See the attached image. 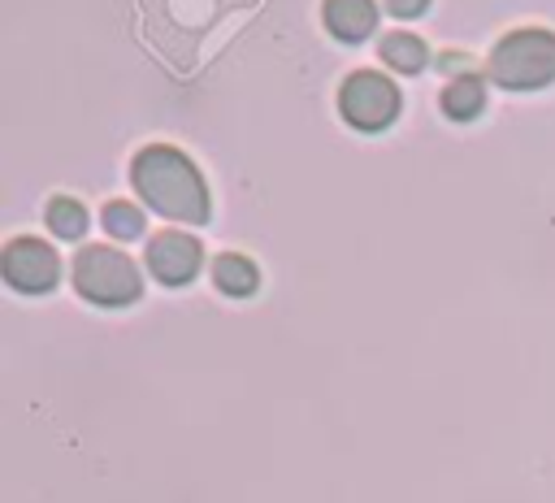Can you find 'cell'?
Here are the masks:
<instances>
[{
  "label": "cell",
  "instance_id": "8992f818",
  "mask_svg": "<svg viewBox=\"0 0 555 503\" xmlns=\"http://www.w3.org/2000/svg\"><path fill=\"white\" fill-rule=\"evenodd\" d=\"M204 265V247L199 238L182 234V230H160L147 243V269L165 282V286H186Z\"/></svg>",
  "mask_w": 555,
  "mask_h": 503
},
{
  "label": "cell",
  "instance_id": "7a4b0ae2",
  "mask_svg": "<svg viewBox=\"0 0 555 503\" xmlns=\"http://www.w3.org/2000/svg\"><path fill=\"white\" fill-rule=\"evenodd\" d=\"M490 78L507 91H538L555 82V35L542 26L507 30L490 52Z\"/></svg>",
  "mask_w": 555,
  "mask_h": 503
},
{
  "label": "cell",
  "instance_id": "7c38bea8",
  "mask_svg": "<svg viewBox=\"0 0 555 503\" xmlns=\"http://www.w3.org/2000/svg\"><path fill=\"white\" fill-rule=\"evenodd\" d=\"M100 221H104V230L113 238H139L143 234V212L130 199H108L104 212H100Z\"/></svg>",
  "mask_w": 555,
  "mask_h": 503
},
{
  "label": "cell",
  "instance_id": "5b68a950",
  "mask_svg": "<svg viewBox=\"0 0 555 503\" xmlns=\"http://www.w3.org/2000/svg\"><path fill=\"white\" fill-rule=\"evenodd\" d=\"M0 269H4V282H9L13 291L43 295V291H52L56 278H61V256H56L43 238H13V243L4 247Z\"/></svg>",
  "mask_w": 555,
  "mask_h": 503
},
{
  "label": "cell",
  "instance_id": "52a82bcc",
  "mask_svg": "<svg viewBox=\"0 0 555 503\" xmlns=\"http://www.w3.org/2000/svg\"><path fill=\"white\" fill-rule=\"evenodd\" d=\"M321 22L334 39L343 43H360L373 35L377 26V4L373 0H325L321 4Z\"/></svg>",
  "mask_w": 555,
  "mask_h": 503
},
{
  "label": "cell",
  "instance_id": "6da1fadb",
  "mask_svg": "<svg viewBox=\"0 0 555 503\" xmlns=\"http://www.w3.org/2000/svg\"><path fill=\"white\" fill-rule=\"evenodd\" d=\"M130 182H134L139 199L169 221L199 225L212 212V199H208V186H204L195 160L169 143H147L130 165Z\"/></svg>",
  "mask_w": 555,
  "mask_h": 503
},
{
  "label": "cell",
  "instance_id": "9c48e42d",
  "mask_svg": "<svg viewBox=\"0 0 555 503\" xmlns=\"http://www.w3.org/2000/svg\"><path fill=\"white\" fill-rule=\"evenodd\" d=\"M486 108V82L477 74H460L442 87V113L455 121H473Z\"/></svg>",
  "mask_w": 555,
  "mask_h": 503
},
{
  "label": "cell",
  "instance_id": "4fadbf2b",
  "mask_svg": "<svg viewBox=\"0 0 555 503\" xmlns=\"http://www.w3.org/2000/svg\"><path fill=\"white\" fill-rule=\"evenodd\" d=\"M386 9H390L395 17H421V13L429 9V0H386Z\"/></svg>",
  "mask_w": 555,
  "mask_h": 503
},
{
  "label": "cell",
  "instance_id": "30bf717a",
  "mask_svg": "<svg viewBox=\"0 0 555 503\" xmlns=\"http://www.w3.org/2000/svg\"><path fill=\"white\" fill-rule=\"evenodd\" d=\"M425 61H429V52L416 35H408V30L382 35V65H390L395 74H416Z\"/></svg>",
  "mask_w": 555,
  "mask_h": 503
},
{
  "label": "cell",
  "instance_id": "ba28073f",
  "mask_svg": "<svg viewBox=\"0 0 555 503\" xmlns=\"http://www.w3.org/2000/svg\"><path fill=\"white\" fill-rule=\"evenodd\" d=\"M212 282H217V291H225V295H234V299H247V295H256V286H260V269H256L247 256L225 252V256L212 260Z\"/></svg>",
  "mask_w": 555,
  "mask_h": 503
},
{
  "label": "cell",
  "instance_id": "8fae6325",
  "mask_svg": "<svg viewBox=\"0 0 555 503\" xmlns=\"http://www.w3.org/2000/svg\"><path fill=\"white\" fill-rule=\"evenodd\" d=\"M43 217H48V230L56 238H82V230H87V208L78 199H69V195L48 199V212Z\"/></svg>",
  "mask_w": 555,
  "mask_h": 503
},
{
  "label": "cell",
  "instance_id": "3957f363",
  "mask_svg": "<svg viewBox=\"0 0 555 503\" xmlns=\"http://www.w3.org/2000/svg\"><path fill=\"white\" fill-rule=\"evenodd\" d=\"M74 291L100 308H126L139 299V265L117 247H82L74 260Z\"/></svg>",
  "mask_w": 555,
  "mask_h": 503
},
{
  "label": "cell",
  "instance_id": "277c9868",
  "mask_svg": "<svg viewBox=\"0 0 555 503\" xmlns=\"http://www.w3.org/2000/svg\"><path fill=\"white\" fill-rule=\"evenodd\" d=\"M338 113L356 126V130H386L399 117V87L386 74L373 69H356L347 74V82L338 87Z\"/></svg>",
  "mask_w": 555,
  "mask_h": 503
}]
</instances>
